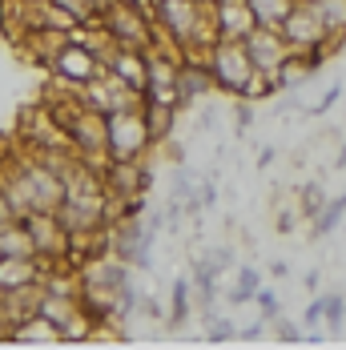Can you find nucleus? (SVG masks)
I'll list each match as a JSON object with an SVG mask.
<instances>
[{
	"instance_id": "f3484780",
	"label": "nucleus",
	"mask_w": 346,
	"mask_h": 350,
	"mask_svg": "<svg viewBox=\"0 0 346 350\" xmlns=\"http://www.w3.org/2000/svg\"><path fill=\"white\" fill-rule=\"evenodd\" d=\"M310 4L318 8V16L330 29V53H334L346 40V0H310Z\"/></svg>"
},
{
	"instance_id": "20e7f679",
	"label": "nucleus",
	"mask_w": 346,
	"mask_h": 350,
	"mask_svg": "<svg viewBox=\"0 0 346 350\" xmlns=\"http://www.w3.org/2000/svg\"><path fill=\"white\" fill-rule=\"evenodd\" d=\"M245 53H250V61H254L258 77H266V81H274V85L286 89V69H290V61H294V49L286 44L282 29L254 25L250 36H245Z\"/></svg>"
},
{
	"instance_id": "412c9836",
	"label": "nucleus",
	"mask_w": 346,
	"mask_h": 350,
	"mask_svg": "<svg viewBox=\"0 0 346 350\" xmlns=\"http://www.w3.org/2000/svg\"><path fill=\"white\" fill-rule=\"evenodd\" d=\"M322 206H326V193H322V185H318V181H306V185L298 189V217H302V221H314Z\"/></svg>"
},
{
	"instance_id": "2eb2a0df",
	"label": "nucleus",
	"mask_w": 346,
	"mask_h": 350,
	"mask_svg": "<svg viewBox=\"0 0 346 350\" xmlns=\"http://www.w3.org/2000/svg\"><path fill=\"white\" fill-rule=\"evenodd\" d=\"M194 310H198L194 306V286H189V278H177L170 294V310H165V330H185Z\"/></svg>"
},
{
	"instance_id": "dca6fc26",
	"label": "nucleus",
	"mask_w": 346,
	"mask_h": 350,
	"mask_svg": "<svg viewBox=\"0 0 346 350\" xmlns=\"http://www.w3.org/2000/svg\"><path fill=\"white\" fill-rule=\"evenodd\" d=\"M0 258H36V242L25 226V217L0 226Z\"/></svg>"
},
{
	"instance_id": "4be33fe9",
	"label": "nucleus",
	"mask_w": 346,
	"mask_h": 350,
	"mask_svg": "<svg viewBox=\"0 0 346 350\" xmlns=\"http://www.w3.org/2000/svg\"><path fill=\"white\" fill-rule=\"evenodd\" d=\"M322 322L330 334H338L346 326V298L343 294H322Z\"/></svg>"
},
{
	"instance_id": "72a5a7b5",
	"label": "nucleus",
	"mask_w": 346,
	"mask_h": 350,
	"mask_svg": "<svg viewBox=\"0 0 346 350\" xmlns=\"http://www.w3.org/2000/svg\"><path fill=\"white\" fill-rule=\"evenodd\" d=\"M318 278H322V274H318V270H310V274H306V278H302V282H306V290H310V294H318Z\"/></svg>"
},
{
	"instance_id": "a878e982",
	"label": "nucleus",
	"mask_w": 346,
	"mask_h": 350,
	"mask_svg": "<svg viewBox=\"0 0 346 350\" xmlns=\"http://www.w3.org/2000/svg\"><path fill=\"white\" fill-rule=\"evenodd\" d=\"M230 117H234V129H238V137L250 133V125H254V101H245V97H234V109H230Z\"/></svg>"
},
{
	"instance_id": "1a4fd4ad",
	"label": "nucleus",
	"mask_w": 346,
	"mask_h": 350,
	"mask_svg": "<svg viewBox=\"0 0 346 350\" xmlns=\"http://www.w3.org/2000/svg\"><path fill=\"white\" fill-rule=\"evenodd\" d=\"M40 298H44V278L8 290V294H4V306H0V318L8 322V330H12L16 322H25V318L40 314Z\"/></svg>"
},
{
	"instance_id": "9b49d317",
	"label": "nucleus",
	"mask_w": 346,
	"mask_h": 350,
	"mask_svg": "<svg viewBox=\"0 0 346 350\" xmlns=\"http://www.w3.org/2000/svg\"><path fill=\"white\" fill-rule=\"evenodd\" d=\"M8 342L12 347H65L61 342V330L44 314H33V318H25V322H16L8 330Z\"/></svg>"
},
{
	"instance_id": "4c0bfd02",
	"label": "nucleus",
	"mask_w": 346,
	"mask_h": 350,
	"mask_svg": "<svg viewBox=\"0 0 346 350\" xmlns=\"http://www.w3.org/2000/svg\"><path fill=\"white\" fill-rule=\"evenodd\" d=\"M4 294H8V290H4V286H0V306H4Z\"/></svg>"
},
{
	"instance_id": "c85d7f7f",
	"label": "nucleus",
	"mask_w": 346,
	"mask_h": 350,
	"mask_svg": "<svg viewBox=\"0 0 346 350\" xmlns=\"http://www.w3.org/2000/svg\"><path fill=\"white\" fill-rule=\"evenodd\" d=\"M338 97H343V89H338V85H334V89H326V93H322V101H318V105H314L310 113H314V117H322L326 109H334V105H338Z\"/></svg>"
},
{
	"instance_id": "bb28decb",
	"label": "nucleus",
	"mask_w": 346,
	"mask_h": 350,
	"mask_svg": "<svg viewBox=\"0 0 346 350\" xmlns=\"http://www.w3.org/2000/svg\"><path fill=\"white\" fill-rule=\"evenodd\" d=\"M302 330H326V322H322V294H314L310 302H306V310H302Z\"/></svg>"
},
{
	"instance_id": "aec40b11",
	"label": "nucleus",
	"mask_w": 346,
	"mask_h": 350,
	"mask_svg": "<svg viewBox=\"0 0 346 350\" xmlns=\"http://www.w3.org/2000/svg\"><path fill=\"white\" fill-rule=\"evenodd\" d=\"M346 217V189L338 193V198H326V206L318 210V217H314V226H310V234L314 238H326L338 221Z\"/></svg>"
},
{
	"instance_id": "0eeeda50",
	"label": "nucleus",
	"mask_w": 346,
	"mask_h": 350,
	"mask_svg": "<svg viewBox=\"0 0 346 350\" xmlns=\"http://www.w3.org/2000/svg\"><path fill=\"white\" fill-rule=\"evenodd\" d=\"M101 21L117 36V44H125V49H149L153 44V12H145L129 0H117Z\"/></svg>"
},
{
	"instance_id": "cd10ccee",
	"label": "nucleus",
	"mask_w": 346,
	"mask_h": 350,
	"mask_svg": "<svg viewBox=\"0 0 346 350\" xmlns=\"http://www.w3.org/2000/svg\"><path fill=\"white\" fill-rule=\"evenodd\" d=\"M266 330H270V326H266L262 318H258V322H250V326H238V342H258Z\"/></svg>"
},
{
	"instance_id": "f257e3e1",
	"label": "nucleus",
	"mask_w": 346,
	"mask_h": 350,
	"mask_svg": "<svg viewBox=\"0 0 346 350\" xmlns=\"http://www.w3.org/2000/svg\"><path fill=\"white\" fill-rule=\"evenodd\" d=\"M206 65H209V77H213V89L226 93L230 101L234 97H245L250 85L258 81V69L245 53V40H230V36H217L206 53Z\"/></svg>"
},
{
	"instance_id": "423d86ee",
	"label": "nucleus",
	"mask_w": 346,
	"mask_h": 350,
	"mask_svg": "<svg viewBox=\"0 0 346 350\" xmlns=\"http://www.w3.org/2000/svg\"><path fill=\"white\" fill-rule=\"evenodd\" d=\"M44 69L53 72L61 85H69L72 93H77V89H81V85H89V81L105 69V65L93 57V53H89V49H85V44H81V40H77V36L69 33V40L53 53V61H49Z\"/></svg>"
},
{
	"instance_id": "4468645a",
	"label": "nucleus",
	"mask_w": 346,
	"mask_h": 350,
	"mask_svg": "<svg viewBox=\"0 0 346 350\" xmlns=\"http://www.w3.org/2000/svg\"><path fill=\"white\" fill-rule=\"evenodd\" d=\"M49 274V266L40 258H0V286L4 290H16L25 282H36Z\"/></svg>"
},
{
	"instance_id": "473e14b6",
	"label": "nucleus",
	"mask_w": 346,
	"mask_h": 350,
	"mask_svg": "<svg viewBox=\"0 0 346 350\" xmlns=\"http://www.w3.org/2000/svg\"><path fill=\"white\" fill-rule=\"evenodd\" d=\"M270 274H274V278H286V274H290V262L274 258V262H270Z\"/></svg>"
},
{
	"instance_id": "9d476101",
	"label": "nucleus",
	"mask_w": 346,
	"mask_h": 350,
	"mask_svg": "<svg viewBox=\"0 0 346 350\" xmlns=\"http://www.w3.org/2000/svg\"><path fill=\"white\" fill-rule=\"evenodd\" d=\"M213 25H217V36L245 40L258 21H254V12H250L245 0H213Z\"/></svg>"
},
{
	"instance_id": "b1692460",
	"label": "nucleus",
	"mask_w": 346,
	"mask_h": 350,
	"mask_svg": "<svg viewBox=\"0 0 346 350\" xmlns=\"http://www.w3.org/2000/svg\"><path fill=\"white\" fill-rule=\"evenodd\" d=\"M254 306H258V318H262L266 326H270V322L282 314V302H278V294H274V290H266V286L254 294Z\"/></svg>"
},
{
	"instance_id": "f704fd0d",
	"label": "nucleus",
	"mask_w": 346,
	"mask_h": 350,
	"mask_svg": "<svg viewBox=\"0 0 346 350\" xmlns=\"http://www.w3.org/2000/svg\"><path fill=\"white\" fill-rule=\"evenodd\" d=\"M89 4H93V8H97V16H105V12H109V8H113V4H117V0H89Z\"/></svg>"
},
{
	"instance_id": "58836bf2",
	"label": "nucleus",
	"mask_w": 346,
	"mask_h": 350,
	"mask_svg": "<svg viewBox=\"0 0 346 350\" xmlns=\"http://www.w3.org/2000/svg\"><path fill=\"white\" fill-rule=\"evenodd\" d=\"M202 4H213V0H202Z\"/></svg>"
},
{
	"instance_id": "393cba45",
	"label": "nucleus",
	"mask_w": 346,
	"mask_h": 350,
	"mask_svg": "<svg viewBox=\"0 0 346 350\" xmlns=\"http://www.w3.org/2000/svg\"><path fill=\"white\" fill-rule=\"evenodd\" d=\"M270 334H274L278 342H286V347H290V342H302V322L294 326L290 318H282V314H278L274 322H270Z\"/></svg>"
},
{
	"instance_id": "e433bc0d",
	"label": "nucleus",
	"mask_w": 346,
	"mask_h": 350,
	"mask_svg": "<svg viewBox=\"0 0 346 350\" xmlns=\"http://www.w3.org/2000/svg\"><path fill=\"white\" fill-rule=\"evenodd\" d=\"M4 342H8V322L0 318V347H4Z\"/></svg>"
},
{
	"instance_id": "a211bd4d",
	"label": "nucleus",
	"mask_w": 346,
	"mask_h": 350,
	"mask_svg": "<svg viewBox=\"0 0 346 350\" xmlns=\"http://www.w3.org/2000/svg\"><path fill=\"white\" fill-rule=\"evenodd\" d=\"M258 290H262V274H258L254 266H242L238 278H234V286L226 290V302H230V306H245V302H254Z\"/></svg>"
},
{
	"instance_id": "39448f33",
	"label": "nucleus",
	"mask_w": 346,
	"mask_h": 350,
	"mask_svg": "<svg viewBox=\"0 0 346 350\" xmlns=\"http://www.w3.org/2000/svg\"><path fill=\"white\" fill-rule=\"evenodd\" d=\"M77 97H81L89 109L105 113V117H109V113H121V109H137L141 101H145V93H137L133 85H125L117 72H109V69H101L89 85H81Z\"/></svg>"
},
{
	"instance_id": "c756f323",
	"label": "nucleus",
	"mask_w": 346,
	"mask_h": 350,
	"mask_svg": "<svg viewBox=\"0 0 346 350\" xmlns=\"http://www.w3.org/2000/svg\"><path fill=\"white\" fill-rule=\"evenodd\" d=\"M157 149H165V161H170V165H185V145L165 141V145H157Z\"/></svg>"
},
{
	"instance_id": "6ab92c4d",
	"label": "nucleus",
	"mask_w": 346,
	"mask_h": 350,
	"mask_svg": "<svg viewBox=\"0 0 346 350\" xmlns=\"http://www.w3.org/2000/svg\"><path fill=\"white\" fill-rule=\"evenodd\" d=\"M245 4H250L254 21L266 25V29H278V25L290 16V8H294V0H245Z\"/></svg>"
},
{
	"instance_id": "f03ea898",
	"label": "nucleus",
	"mask_w": 346,
	"mask_h": 350,
	"mask_svg": "<svg viewBox=\"0 0 346 350\" xmlns=\"http://www.w3.org/2000/svg\"><path fill=\"white\" fill-rule=\"evenodd\" d=\"M153 133L149 121L137 109H121L105 117V157L109 161H149L153 157Z\"/></svg>"
},
{
	"instance_id": "c9c22d12",
	"label": "nucleus",
	"mask_w": 346,
	"mask_h": 350,
	"mask_svg": "<svg viewBox=\"0 0 346 350\" xmlns=\"http://www.w3.org/2000/svg\"><path fill=\"white\" fill-rule=\"evenodd\" d=\"M334 170H346V141H343V149H338V157H334Z\"/></svg>"
},
{
	"instance_id": "7ed1b4c3",
	"label": "nucleus",
	"mask_w": 346,
	"mask_h": 350,
	"mask_svg": "<svg viewBox=\"0 0 346 350\" xmlns=\"http://www.w3.org/2000/svg\"><path fill=\"white\" fill-rule=\"evenodd\" d=\"M282 36H286V44L294 49V57H302V61H322V57H330V29H326V21L318 16V8H314L310 0H294V8H290V16L278 25Z\"/></svg>"
},
{
	"instance_id": "5701e85b",
	"label": "nucleus",
	"mask_w": 346,
	"mask_h": 350,
	"mask_svg": "<svg viewBox=\"0 0 346 350\" xmlns=\"http://www.w3.org/2000/svg\"><path fill=\"white\" fill-rule=\"evenodd\" d=\"M53 4H61V8L69 12L72 21H77V29H81V25H93V21H101V16H97V8H93L89 0H53Z\"/></svg>"
},
{
	"instance_id": "7c9ffc66",
	"label": "nucleus",
	"mask_w": 346,
	"mask_h": 350,
	"mask_svg": "<svg viewBox=\"0 0 346 350\" xmlns=\"http://www.w3.org/2000/svg\"><path fill=\"white\" fill-rule=\"evenodd\" d=\"M16 217H21V213L12 210V202H8L4 189H0V226H8V221H16Z\"/></svg>"
},
{
	"instance_id": "2f4dec72",
	"label": "nucleus",
	"mask_w": 346,
	"mask_h": 350,
	"mask_svg": "<svg viewBox=\"0 0 346 350\" xmlns=\"http://www.w3.org/2000/svg\"><path fill=\"white\" fill-rule=\"evenodd\" d=\"M274 149H270V145H266V149H262V153H258V170H270V165H274Z\"/></svg>"
},
{
	"instance_id": "f8f14e48",
	"label": "nucleus",
	"mask_w": 346,
	"mask_h": 350,
	"mask_svg": "<svg viewBox=\"0 0 346 350\" xmlns=\"http://www.w3.org/2000/svg\"><path fill=\"white\" fill-rule=\"evenodd\" d=\"M109 72H117L125 85H133L137 93H145V81H149V61H145V49H117V57L105 65Z\"/></svg>"
},
{
	"instance_id": "6e6552de",
	"label": "nucleus",
	"mask_w": 346,
	"mask_h": 350,
	"mask_svg": "<svg viewBox=\"0 0 346 350\" xmlns=\"http://www.w3.org/2000/svg\"><path fill=\"white\" fill-rule=\"evenodd\" d=\"M213 93V77H209V65L202 57H181L177 61V81H173V105L189 109L198 105L202 97Z\"/></svg>"
},
{
	"instance_id": "ddd939ff",
	"label": "nucleus",
	"mask_w": 346,
	"mask_h": 350,
	"mask_svg": "<svg viewBox=\"0 0 346 350\" xmlns=\"http://www.w3.org/2000/svg\"><path fill=\"white\" fill-rule=\"evenodd\" d=\"M72 36H77V40H81V44H85V49H89V53L101 61V65H109V61L117 57V49H121V44H117V36L105 29V21L81 25V29H72Z\"/></svg>"
}]
</instances>
